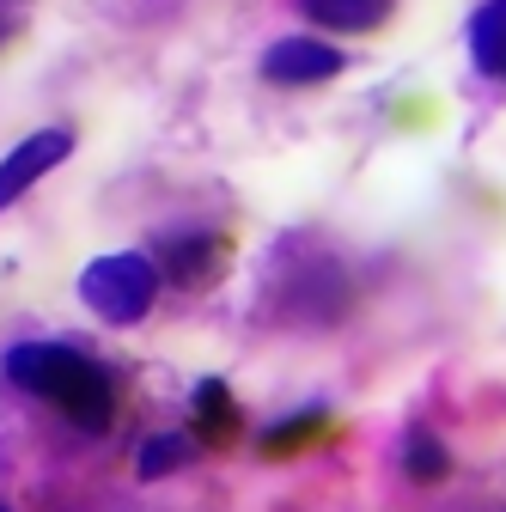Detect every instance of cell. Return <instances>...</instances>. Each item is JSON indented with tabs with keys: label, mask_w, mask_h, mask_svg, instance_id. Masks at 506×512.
Masks as SVG:
<instances>
[{
	"label": "cell",
	"mask_w": 506,
	"mask_h": 512,
	"mask_svg": "<svg viewBox=\"0 0 506 512\" xmlns=\"http://www.w3.org/2000/svg\"><path fill=\"white\" fill-rule=\"evenodd\" d=\"M220 263H226V238H214V232H165V244H159V263L153 269H165L177 287H208L214 275H220Z\"/></svg>",
	"instance_id": "5b68a950"
},
{
	"label": "cell",
	"mask_w": 506,
	"mask_h": 512,
	"mask_svg": "<svg viewBox=\"0 0 506 512\" xmlns=\"http://www.w3.org/2000/svg\"><path fill=\"white\" fill-rule=\"evenodd\" d=\"M7 378L19 391L55 403L80 433H104L116 415V384L98 360H86L80 348H61V342H25L7 354Z\"/></svg>",
	"instance_id": "6da1fadb"
},
{
	"label": "cell",
	"mask_w": 506,
	"mask_h": 512,
	"mask_svg": "<svg viewBox=\"0 0 506 512\" xmlns=\"http://www.w3.org/2000/svg\"><path fill=\"white\" fill-rule=\"evenodd\" d=\"M0 512H7V506H0Z\"/></svg>",
	"instance_id": "8fae6325"
},
{
	"label": "cell",
	"mask_w": 506,
	"mask_h": 512,
	"mask_svg": "<svg viewBox=\"0 0 506 512\" xmlns=\"http://www.w3.org/2000/svg\"><path fill=\"white\" fill-rule=\"evenodd\" d=\"M403 470H409L415 482H427V488H433V482H446V476H452V458H446V445H439L427 427H415V433H409V445H403Z\"/></svg>",
	"instance_id": "9c48e42d"
},
{
	"label": "cell",
	"mask_w": 506,
	"mask_h": 512,
	"mask_svg": "<svg viewBox=\"0 0 506 512\" xmlns=\"http://www.w3.org/2000/svg\"><path fill=\"white\" fill-rule=\"evenodd\" d=\"M299 7L330 25V31H372V25H385L397 0H299Z\"/></svg>",
	"instance_id": "52a82bcc"
},
{
	"label": "cell",
	"mask_w": 506,
	"mask_h": 512,
	"mask_svg": "<svg viewBox=\"0 0 506 512\" xmlns=\"http://www.w3.org/2000/svg\"><path fill=\"white\" fill-rule=\"evenodd\" d=\"M68 153H74V135H68V128H37V135H25L7 159H0V208H13L25 189H31L49 165H61Z\"/></svg>",
	"instance_id": "3957f363"
},
{
	"label": "cell",
	"mask_w": 506,
	"mask_h": 512,
	"mask_svg": "<svg viewBox=\"0 0 506 512\" xmlns=\"http://www.w3.org/2000/svg\"><path fill=\"white\" fill-rule=\"evenodd\" d=\"M263 74L275 86H318L330 74H342V55L318 37H281L269 55H263Z\"/></svg>",
	"instance_id": "277c9868"
},
{
	"label": "cell",
	"mask_w": 506,
	"mask_h": 512,
	"mask_svg": "<svg viewBox=\"0 0 506 512\" xmlns=\"http://www.w3.org/2000/svg\"><path fill=\"white\" fill-rule=\"evenodd\" d=\"M324 433H330V415L324 409H305V415H293V421H281V427L263 433V458H293V452H305V445H318Z\"/></svg>",
	"instance_id": "ba28073f"
},
{
	"label": "cell",
	"mask_w": 506,
	"mask_h": 512,
	"mask_svg": "<svg viewBox=\"0 0 506 512\" xmlns=\"http://www.w3.org/2000/svg\"><path fill=\"white\" fill-rule=\"evenodd\" d=\"M238 427H244V415H238L232 391L220 378H202L196 384V433H202V445H232Z\"/></svg>",
	"instance_id": "8992f818"
},
{
	"label": "cell",
	"mask_w": 506,
	"mask_h": 512,
	"mask_svg": "<svg viewBox=\"0 0 506 512\" xmlns=\"http://www.w3.org/2000/svg\"><path fill=\"white\" fill-rule=\"evenodd\" d=\"M189 458V439H177V433H159V439H147V452H141V476L147 482H159L165 470H177Z\"/></svg>",
	"instance_id": "30bf717a"
},
{
	"label": "cell",
	"mask_w": 506,
	"mask_h": 512,
	"mask_svg": "<svg viewBox=\"0 0 506 512\" xmlns=\"http://www.w3.org/2000/svg\"><path fill=\"white\" fill-rule=\"evenodd\" d=\"M153 293H159V269L135 250L98 256V263H86V275H80V299L104 317V324H135V317H147Z\"/></svg>",
	"instance_id": "7a4b0ae2"
}]
</instances>
